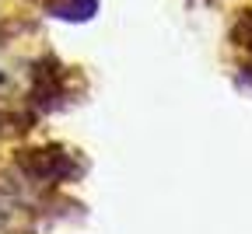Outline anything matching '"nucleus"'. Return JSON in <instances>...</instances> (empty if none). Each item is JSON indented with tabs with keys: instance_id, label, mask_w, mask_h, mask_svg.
<instances>
[{
	"instance_id": "f257e3e1",
	"label": "nucleus",
	"mask_w": 252,
	"mask_h": 234,
	"mask_svg": "<svg viewBox=\"0 0 252 234\" xmlns=\"http://www.w3.org/2000/svg\"><path fill=\"white\" fill-rule=\"evenodd\" d=\"M94 7H98V0H46V11L63 21H84L94 14Z\"/></svg>"
}]
</instances>
